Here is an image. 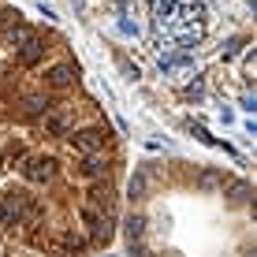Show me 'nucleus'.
<instances>
[{
	"label": "nucleus",
	"instance_id": "1",
	"mask_svg": "<svg viewBox=\"0 0 257 257\" xmlns=\"http://www.w3.org/2000/svg\"><path fill=\"white\" fill-rule=\"evenodd\" d=\"M127 153L56 26L0 0V257L116 242Z\"/></svg>",
	"mask_w": 257,
	"mask_h": 257
},
{
	"label": "nucleus",
	"instance_id": "2",
	"mask_svg": "<svg viewBox=\"0 0 257 257\" xmlns=\"http://www.w3.org/2000/svg\"><path fill=\"white\" fill-rule=\"evenodd\" d=\"M116 235L131 257H253V190L231 168L153 157L123 179Z\"/></svg>",
	"mask_w": 257,
	"mask_h": 257
},
{
	"label": "nucleus",
	"instance_id": "3",
	"mask_svg": "<svg viewBox=\"0 0 257 257\" xmlns=\"http://www.w3.org/2000/svg\"><path fill=\"white\" fill-rule=\"evenodd\" d=\"M112 34L135 52L153 82L187 97L194 82L250 86V19L246 0H93Z\"/></svg>",
	"mask_w": 257,
	"mask_h": 257
}]
</instances>
